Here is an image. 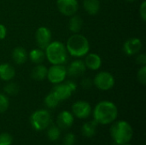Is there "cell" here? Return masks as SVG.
I'll use <instances>...</instances> for the list:
<instances>
[{
  "label": "cell",
  "instance_id": "1",
  "mask_svg": "<svg viewBox=\"0 0 146 145\" xmlns=\"http://www.w3.org/2000/svg\"><path fill=\"white\" fill-rule=\"evenodd\" d=\"M118 116V109L116 105L110 101H102L98 103L94 110V121L98 124L108 125L113 123Z\"/></svg>",
  "mask_w": 146,
  "mask_h": 145
},
{
  "label": "cell",
  "instance_id": "2",
  "mask_svg": "<svg viewBox=\"0 0 146 145\" xmlns=\"http://www.w3.org/2000/svg\"><path fill=\"white\" fill-rule=\"evenodd\" d=\"M65 46L68 53L77 58L86 56L90 50V43L88 39L80 33H74L71 35L68 38Z\"/></svg>",
  "mask_w": 146,
  "mask_h": 145
},
{
  "label": "cell",
  "instance_id": "3",
  "mask_svg": "<svg viewBox=\"0 0 146 145\" xmlns=\"http://www.w3.org/2000/svg\"><path fill=\"white\" fill-rule=\"evenodd\" d=\"M45 57L52 65L64 64L68 60V51L64 44L60 41L50 42L44 49Z\"/></svg>",
  "mask_w": 146,
  "mask_h": 145
},
{
  "label": "cell",
  "instance_id": "4",
  "mask_svg": "<svg viewBox=\"0 0 146 145\" xmlns=\"http://www.w3.org/2000/svg\"><path fill=\"white\" fill-rule=\"evenodd\" d=\"M110 134L117 144H125L131 141L133 136V130L131 125L125 121H119L114 123L110 128Z\"/></svg>",
  "mask_w": 146,
  "mask_h": 145
},
{
  "label": "cell",
  "instance_id": "5",
  "mask_svg": "<svg viewBox=\"0 0 146 145\" xmlns=\"http://www.w3.org/2000/svg\"><path fill=\"white\" fill-rule=\"evenodd\" d=\"M51 117L49 111L45 109H39L33 112L30 117V123L32 127L36 131H44L50 126Z\"/></svg>",
  "mask_w": 146,
  "mask_h": 145
},
{
  "label": "cell",
  "instance_id": "6",
  "mask_svg": "<svg viewBox=\"0 0 146 145\" xmlns=\"http://www.w3.org/2000/svg\"><path fill=\"white\" fill-rule=\"evenodd\" d=\"M92 81L93 85L101 91H109L112 89L115 83L113 74L105 71L97 73Z\"/></svg>",
  "mask_w": 146,
  "mask_h": 145
},
{
  "label": "cell",
  "instance_id": "7",
  "mask_svg": "<svg viewBox=\"0 0 146 145\" xmlns=\"http://www.w3.org/2000/svg\"><path fill=\"white\" fill-rule=\"evenodd\" d=\"M67 75V68L63 66V64L52 65L50 68H48L46 78L50 83L57 85L62 83L65 80Z\"/></svg>",
  "mask_w": 146,
  "mask_h": 145
},
{
  "label": "cell",
  "instance_id": "8",
  "mask_svg": "<svg viewBox=\"0 0 146 145\" xmlns=\"http://www.w3.org/2000/svg\"><path fill=\"white\" fill-rule=\"evenodd\" d=\"M56 6L62 15L69 17L75 15L79 9L77 0H56Z\"/></svg>",
  "mask_w": 146,
  "mask_h": 145
},
{
  "label": "cell",
  "instance_id": "9",
  "mask_svg": "<svg viewBox=\"0 0 146 145\" xmlns=\"http://www.w3.org/2000/svg\"><path fill=\"white\" fill-rule=\"evenodd\" d=\"M36 44L39 49L44 50L51 42V32L46 26H39L35 32Z\"/></svg>",
  "mask_w": 146,
  "mask_h": 145
},
{
  "label": "cell",
  "instance_id": "10",
  "mask_svg": "<svg viewBox=\"0 0 146 145\" xmlns=\"http://www.w3.org/2000/svg\"><path fill=\"white\" fill-rule=\"evenodd\" d=\"M72 113L79 119H86L91 115L92 107L90 103L86 101H78L73 104Z\"/></svg>",
  "mask_w": 146,
  "mask_h": 145
},
{
  "label": "cell",
  "instance_id": "11",
  "mask_svg": "<svg viewBox=\"0 0 146 145\" xmlns=\"http://www.w3.org/2000/svg\"><path fill=\"white\" fill-rule=\"evenodd\" d=\"M142 46L143 44L141 39H139V38H131L125 41L122 49L127 56H131L139 54L142 49Z\"/></svg>",
  "mask_w": 146,
  "mask_h": 145
},
{
  "label": "cell",
  "instance_id": "12",
  "mask_svg": "<svg viewBox=\"0 0 146 145\" xmlns=\"http://www.w3.org/2000/svg\"><path fill=\"white\" fill-rule=\"evenodd\" d=\"M74 121V115L68 110H64L57 115L56 124L61 129H68L73 126Z\"/></svg>",
  "mask_w": 146,
  "mask_h": 145
},
{
  "label": "cell",
  "instance_id": "13",
  "mask_svg": "<svg viewBox=\"0 0 146 145\" xmlns=\"http://www.w3.org/2000/svg\"><path fill=\"white\" fill-rule=\"evenodd\" d=\"M86 70V67L85 65L84 61L82 60H75L69 64L67 68V74L72 77H80L85 73Z\"/></svg>",
  "mask_w": 146,
  "mask_h": 145
},
{
  "label": "cell",
  "instance_id": "14",
  "mask_svg": "<svg viewBox=\"0 0 146 145\" xmlns=\"http://www.w3.org/2000/svg\"><path fill=\"white\" fill-rule=\"evenodd\" d=\"M52 92L60 102L68 99L74 93L66 83H60L56 85L52 90Z\"/></svg>",
  "mask_w": 146,
  "mask_h": 145
},
{
  "label": "cell",
  "instance_id": "15",
  "mask_svg": "<svg viewBox=\"0 0 146 145\" xmlns=\"http://www.w3.org/2000/svg\"><path fill=\"white\" fill-rule=\"evenodd\" d=\"M85 65L86 68L91 69L92 71L98 70L102 66V59L98 54L96 53H89L86 56L85 58Z\"/></svg>",
  "mask_w": 146,
  "mask_h": 145
},
{
  "label": "cell",
  "instance_id": "16",
  "mask_svg": "<svg viewBox=\"0 0 146 145\" xmlns=\"http://www.w3.org/2000/svg\"><path fill=\"white\" fill-rule=\"evenodd\" d=\"M15 76V68L9 63L0 64V79L3 81H10Z\"/></svg>",
  "mask_w": 146,
  "mask_h": 145
},
{
  "label": "cell",
  "instance_id": "17",
  "mask_svg": "<svg viewBox=\"0 0 146 145\" xmlns=\"http://www.w3.org/2000/svg\"><path fill=\"white\" fill-rule=\"evenodd\" d=\"M28 58V54L27 52V50L21 47V46H18L15 47L13 51H12V59L14 61V62L17 65H22L24 64Z\"/></svg>",
  "mask_w": 146,
  "mask_h": 145
},
{
  "label": "cell",
  "instance_id": "18",
  "mask_svg": "<svg viewBox=\"0 0 146 145\" xmlns=\"http://www.w3.org/2000/svg\"><path fill=\"white\" fill-rule=\"evenodd\" d=\"M47 72L48 68L44 65H43L42 63L37 64L31 72V78L36 81L44 80L47 77Z\"/></svg>",
  "mask_w": 146,
  "mask_h": 145
},
{
  "label": "cell",
  "instance_id": "19",
  "mask_svg": "<svg viewBox=\"0 0 146 145\" xmlns=\"http://www.w3.org/2000/svg\"><path fill=\"white\" fill-rule=\"evenodd\" d=\"M83 19L80 15L75 14L70 16L68 21V29L73 33H79L83 27Z\"/></svg>",
  "mask_w": 146,
  "mask_h": 145
},
{
  "label": "cell",
  "instance_id": "20",
  "mask_svg": "<svg viewBox=\"0 0 146 145\" xmlns=\"http://www.w3.org/2000/svg\"><path fill=\"white\" fill-rule=\"evenodd\" d=\"M100 0H83V7L87 14L97 15L100 10Z\"/></svg>",
  "mask_w": 146,
  "mask_h": 145
},
{
  "label": "cell",
  "instance_id": "21",
  "mask_svg": "<svg viewBox=\"0 0 146 145\" xmlns=\"http://www.w3.org/2000/svg\"><path fill=\"white\" fill-rule=\"evenodd\" d=\"M97 126H98V123L96 121H91L88 122H86L81 128V132L82 134L86 137V138H92L96 134V131H97Z\"/></svg>",
  "mask_w": 146,
  "mask_h": 145
},
{
  "label": "cell",
  "instance_id": "22",
  "mask_svg": "<svg viewBox=\"0 0 146 145\" xmlns=\"http://www.w3.org/2000/svg\"><path fill=\"white\" fill-rule=\"evenodd\" d=\"M29 59L34 63V64H41L44 59H45V53L44 50L41 49H33L29 54H28Z\"/></svg>",
  "mask_w": 146,
  "mask_h": 145
},
{
  "label": "cell",
  "instance_id": "23",
  "mask_svg": "<svg viewBox=\"0 0 146 145\" xmlns=\"http://www.w3.org/2000/svg\"><path fill=\"white\" fill-rule=\"evenodd\" d=\"M59 103H60V101L56 98V97L54 95V93L52 91H50L49 94H47V96L44 98V104L49 109H55L56 107L58 106Z\"/></svg>",
  "mask_w": 146,
  "mask_h": 145
},
{
  "label": "cell",
  "instance_id": "24",
  "mask_svg": "<svg viewBox=\"0 0 146 145\" xmlns=\"http://www.w3.org/2000/svg\"><path fill=\"white\" fill-rule=\"evenodd\" d=\"M60 135H61V131L58 126H49L47 131V137L50 141H56L57 139H59Z\"/></svg>",
  "mask_w": 146,
  "mask_h": 145
},
{
  "label": "cell",
  "instance_id": "25",
  "mask_svg": "<svg viewBox=\"0 0 146 145\" xmlns=\"http://www.w3.org/2000/svg\"><path fill=\"white\" fill-rule=\"evenodd\" d=\"M4 92L9 96H15L19 92V85L15 83V82H9L7 83L3 88Z\"/></svg>",
  "mask_w": 146,
  "mask_h": 145
},
{
  "label": "cell",
  "instance_id": "26",
  "mask_svg": "<svg viewBox=\"0 0 146 145\" xmlns=\"http://www.w3.org/2000/svg\"><path fill=\"white\" fill-rule=\"evenodd\" d=\"M9 106V100L4 94L0 93V113H4Z\"/></svg>",
  "mask_w": 146,
  "mask_h": 145
},
{
  "label": "cell",
  "instance_id": "27",
  "mask_svg": "<svg viewBox=\"0 0 146 145\" xmlns=\"http://www.w3.org/2000/svg\"><path fill=\"white\" fill-rule=\"evenodd\" d=\"M137 79L138 81L145 85L146 84V66H141L137 73Z\"/></svg>",
  "mask_w": 146,
  "mask_h": 145
},
{
  "label": "cell",
  "instance_id": "28",
  "mask_svg": "<svg viewBox=\"0 0 146 145\" xmlns=\"http://www.w3.org/2000/svg\"><path fill=\"white\" fill-rule=\"evenodd\" d=\"M13 141L12 136L8 132H3L0 134V145H11Z\"/></svg>",
  "mask_w": 146,
  "mask_h": 145
},
{
  "label": "cell",
  "instance_id": "29",
  "mask_svg": "<svg viewBox=\"0 0 146 145\" xmlns=\"http://www.w3.org/2000/svg\"><path fill=\"white\" fill-rule=\"evenodd\" d=\"M75 142V136L74 133H68L63 139L64 145H74Z\"/></svg>",
  "mask_w": 146,
  "mask_h": 145
},
{
  "label": "cell",
  "instance_id": "30",
  "mask_svg": "<svg viewBox=\"0 0 146 145\" xmlns=\"http://www.w3.org/2000/svg\"><path fill=\"white\" fill-rule=\"evenodd\" d=\"M80 85L82 86L83 89L85 90H89L92 88V86L93 85V81L90 79V78H84L81 82H80Z\"/></svg>",
  "mask_w": 146,
  "mask_h": 145
},
{
  "label": "cell",
  "instance_id": "31",
  "mask_svg": "<svg viewBox=\"0 0 146 145\" xmlns=\"http://www.w3.org/2000/svg\"><path fill=\"white\" fill-rule=\"evenodd\" d=\"M135 62L139 66H146V56L145 54L141 53V54H137Z\"/></svg>",
  "mask_w": 146,
  "mask_h": 145
},
{
  "label": "cell",
  "instance_id": "32",
  "mask_svg": "<svg viewBox=\"0 0 146 145\" xmlns=\"http://www.w3.org/2000/svg\"><path fill=\"white\" fill-rule=\"evenodd\" d=\"M139 15L141 17V19L145 21H146V1H144L139 8Z\"/></svg>",
  "mask_w": 146,
  "mask_h": 145
},
{
  "label": "cell",
  "instance_id": "33",
  "mask_svg": "<svg viewBox=\"0 0 146 145\" xmlns=\"http://www.w3.org/2000/svg\"><path fill=\"white\" fill-rule=\"evenodd\" d=\"M7 35V29L6 26L3 24H0V40L4 39Z\"/></svg>",
  "mask_w": 146,
  "mask_h": 145
},
{
  "label": "cell",
  "instance_id": "34",
  "mask_svg": "<svg viewBox=\"0 0 146 145\" xmlns=\"http://www.w3.org/2000/svg\"><path fill=\"white\" fill-rule=\"evenodd\" d=\"M65 83L69 86V88L72 90V91H73V92H74V91H76V89H77V85H76V83H75L74 81L68 80V81H66Z\"/></svg>",
  "mask_w": 146,
  "mask_h": 145
},
{
  "label": "cell",
  "instance_id": "35",
  "mask_svg": "<svg viewBox=\"0 0 146 145\" xmlns=\"http://www.w3.org/2000/svg\"><path fill=\"white\" fill-rule=\"evenodd\" d=\"M126 1H127V2H129V3H133V2H135L136 0H126Z\"/></svg>",
  "mask_w": 146,
  "mask_h": 145
},
{
  "label": "cell",
  "instance_id": "36",
  "mask_svg": "<svg viewBox=\"0 0 146 145\" xmlns=\"http://www.w3.org/2000/svg\"><path fill=\"white\" fill-rule=\"evenodd\" d=\"M121 145H131V144H129L127 143V144H121Z\"/></svg>",
  "mask_w": 146,
  "mask_h": 145
}]
</instances>
